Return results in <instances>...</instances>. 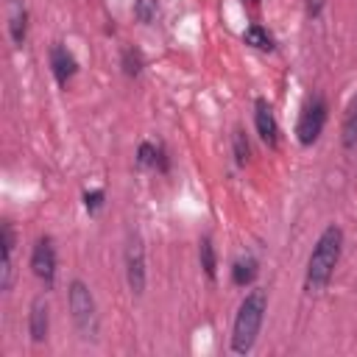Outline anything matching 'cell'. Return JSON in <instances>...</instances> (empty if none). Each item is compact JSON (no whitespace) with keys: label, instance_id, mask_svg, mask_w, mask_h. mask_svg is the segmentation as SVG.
Here are the masks:
<instances>
[{"label":"cell","instance_id":"ffe728a7","mask_svg":"<svg viewBox=\"0 0 357 357\" xmlns=\"http://www.w3.org/2000/svg\"><path fill=\"white\" fill-rule=\"evenodd\" d=\"M103 204H106V192L103 190H86L84 192V209L89 215H98L103 209Z\"/></svg>","mask_w":357,"mask_h":357},{"label":"cell","instance_id":"e0dca14e","mask_svg":"<svg viewBox=\"0 0 357 357\" xmlns=\"http://www.w3.org/2000/svg\"><path fill=\"white\" fill-rule=\"evenodd\" d=\"M120 67H123V75H126V78H137V75L142 73V67H145L142 53H139L137 47H123V53H120Z\"/></svg>","mask_w":357,"mask_h":357},{"label":"cell","instance_id":"7c38bea8","mask_svg":"<svg viewBox=\"0 0 357 357\" xmlns=\"http://www.w3.org/2000/svg\"><path fill=\"white\" fill-rule=\"evenodd\" d=\"M137 165L139 167H153L159 173H167L170 170V159H167V151L162 145H153V142H142L137 148Z\"/></svg>","mask_w":357,"mask_h":357},{"label":"cell","instance_id":"ac0fdd59","mask_svg":"<svg viewBox=\"0 0 357 357\" xmlns=\"http://www.w3.org/2000/svg\"><path fill=\"white\" fill-rule=\"evenodd\" d=\"M131 11H134V20H137V22L151 25V22L159 17V3H156V0H134Z\"/></svg>","mask_w":357,"mask_h":357},{"label":"cell","instance_id":"7a4b0ae2","mask_svg":"<svg viewBox=\"0 0 357 357\" xmlns=\"http://www.w3.org/2000/svg\"><path fill=\"white\" fill-rule=\"evenodd\" d=\"M268 312V293L262 287H254L243 296L237 312H234V324H231V351L234 354H251L262 329Z\"/></svg>","mask_w":357,"mask_h":357},{"label":"cell","instance_id":"8fae6325","mask_svg":"<svg viewBox=\"0 0 357 357\" xmlns=\"http://www.w3.org/2000/svg\"><path fill=\"white\" fill-rule=\"evenodd\" d=\"M8 39L14 47H22L28 39V8L25 0H8Z\"/></svg>","mask_w":357,"mask_h":357},{"label":"cell","instance_id":"9a60e30c","mask_svg":"<svg viewBox=\"0 0 357 357\" xmlns=\"http://www.w3.org/2000/svg\"><path fill=\"white\" fill-rule=\"evenodd\" d=\"M243 42H245L248 47H254V50H262V53H271V50L276 47L273 33H271L268 28H262V25H248V28L243 31Z\"/></svg>","mask_w":357,"mask_h":357},{"label":"cell","instance_id":"8992f818","mask_svg":"<svg viewBox=\"0 0 357 357\" xmlns=\"http://www.w3.org/2000/svg\"><path fill=\"white\" fill-rule=\"evenodd\" d=\"M126 282H128V287H131L134 296H142L145 293L148 273H145V245H142V237L139 234H131L128 237V245H126Z\"/></svg>","mask_w":357,"mask_h":357},{"label":"cell","instance_id":"d6986e66","mask_svg":"<svg viewBox=\"0 0 357 357\" xmlns=\"http://www.w3.org/2000/svg\"><path fill=\"white\" fill-rule=\"evenodd\" d=\"M231 145H234V162H237L240 167H245V165H248V159H251V145H248V139H245V134H243L240 128L234 131Z\"/></svg>","mask_w":357,"mask_h":357},{"label":"cell","instance_id":"3957f363","mask_svg":"<svg viewBox=\"0 0 357 357\" xmlns=\"http://www.w3.org/2000/svg\"><path fill=\"white\" fill-rule=\"evenodd\" d=\"M67 307H70V315H73V324H75L81 340H98L100 315H98L95 296L84 279H73L67 284Z\"/></svg>","mask_w":357,"mask_h":357},{"label":"cell","instance_id":"277c9868","mask_svg":"<svg viewBox=\"0 0 357 357\" xmlns=\"http://www.w3.org/2000/svg\"><path fill=\"white\" fill-rule=\"evenodd\" d=\"M326 117H329V106H326V98L324 95H310L298 112V120H296V139L298 145L310 148L321 139L324 134V126H326Z\"/></svg>","mask_w":357,"mask_h":357},{"label":"cell","instance_id":"9c48e42d","mask_svg":"<svg viewBox=\"0 0 357 357\" xmlns=\"http://www.w3.org/2000/svg\"><path fill=\"white\" fill-rule=\"evenodd\" d=\"M0 245H3V265H0V290H11L14 284V245H17V234L14 226L8 220H3L0 226Z\"/></svg>","mask_w":357,"mask_h":357},{"label":"cell","instance_id":"44dd1931","mask_svg":"<svg viewBox=\"0 0 357 357\" xmlns=\"http://www.w3.org/2000/svg\"><path fill=\"white\" fill-rule=\"evenodd\" d=\"M304 6H307V17L310 20H318L321 11H324V6H326V0H304Z\"/></svg>","mask_w":357,"mask_h":357},{"label":"cell","instance_id":"4fadbf2b","mask_svg":"<svg viewBox=\"0 0 357 357\" xmlns=\"http://www.w3.org/2000/svg\"><path fill=\"white\" fill-rule=\"evenodd\" d=\"M257 273H259V265H257V259H254L251 254L237 257V259L231 262V282H234L237 287H248V284H254Z\"/></svg>","mask_w":357,"mask_h":357},{"label":"cell","instance_id":"ba28073f","mask_svg":"<svg viewBox=\"0 0 357 357\" xmlns=\"http://www.w3.org/2000/svg\"><path fill=\"white\" fill-rule=\"evenodd\" d=\"M254 126H257V134L265 145L276 148L279 145V123L273 117V109L265 98H257L254 100Z\"/></svg>","mask_w":357,"mask_h":357},{"label":"cell","instance_id":"30bf717a","mask_svg":"<svg viewBox=\"0 0 357 357\" xmlns=\"http://www.w3.org/2000/svg\"><path fill=\"white\" fill-rule=\"evenodd\" d=\"M50 332V307L45 296H36L28 307V335L33 343H45Z\"/></svg>","mask_w":357,"mask_h":357},{"label":"cell","instance_id":"5bb4252c","mask_svg":"<svg viewBox=\"0 0 357 357\" xmlns=\"http://www.w3.org/2000/svg\"><path fill=\"white\" fill-rule=\"evenodd\" d=\"M340 145L346 151L357 148V95L351 98L346 114H343V123H340Z\"/></svg>","mask_w":357,"mask_h":357},{"label":"cell","instance_id":"6da1fadb","mask_svg":"<svg viewBox=\"0 0 357 357\" xmlns=\"http://www.w3.org/2000/svg\"><path fill=\"white\" fill-rule=\"evenodd\" d=\"M340 254H343V229L337 223H329L318 234V240L310 251V259H307V273H304V290L307 293L326 290V284L332 282L335 268L340 262Z\"/></svg>","mask_w":357,"mask_h":357},{"label":"cell","instance_id":"2e32d148","mask_svg":"<svg viewBox=\"0 0 357 357\" xmlns=\"http://www.w3.org/2000/svg\"><path fill=\"white\" fill-rule=\"evenodd\" d=\"M198 259H201V268H204L206 279L215 282L218 279V254H215V245H212V237L209 234H204L198 240Z\"/></svg>","mask_w":357,"mask_h":357},{"label":"cell","instance_id":"5b68a950","mask_svg":"<svg viewBox=\"0 0 357 357\" xmlns=\"http://www.w3.org/2000/svg\"><path fill=\"white\" fill-rule=\"evenodd\" d=\"M31 271L45 287H53L56 271H59V254H56V243H53L50 234H42L33 243V248H31Z\"/></svg>","mask_w":357,"mask_h":357},{"label":"cell","instance_id":"52a82bcc","mask_svg":"<svg viewBox=\"0 0 357 357\" xmlns=\"http://www.w3.org/2000/svg\"><path fill=\"white\" fill-rule=\"evenodd\" d=\"M50 73H53L59 86H67L78 73V61H75L73 50L67 45H61V42L50 45Z\"/></svg>","mask_w":357,"mask_h":357}]
</instances>
